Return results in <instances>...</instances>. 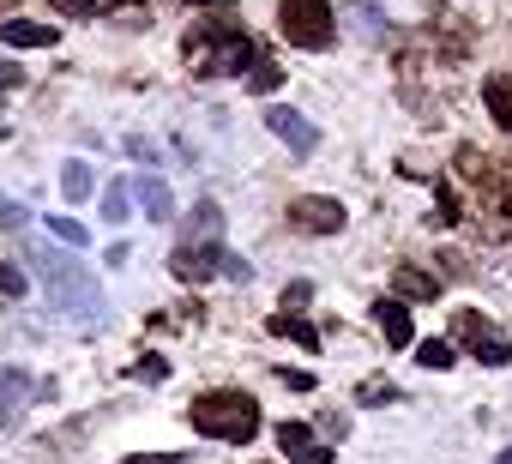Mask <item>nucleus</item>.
Here are the masks:
<instances>
[{"mask_svg":"<svg viewBox=\"0 0 512 464\" xmlns=\"http://www.w3.org/2000/svg\"><path fill=\"white\" fill-rule=\"evenodd\" d=\"M0 43H7V49H55L61 31L37 25V19H7V25H0Z\"/></svg>","mask_w":512,"mask_h":464,"instance_id":"9","label":"nucleus"},{"mask_svg":"<svg viewBox=\"0 0 512 464\" xmlns=\"http://www.w3.org/2000/svg\"><path fill=\"white\" fill-rule=\"evenodd\" d=\"M266 127H272V133H278V139H284L290 151H302V157H308V151L320 145V133H314V127H308V121H302L296 109H266Z\"/></svg>","mask_w":512,"mask_h":464,"instance_id":"8","label":"nucleus"},{"mask_svg":"<svg viewBox=\"0 0 512 464\" xmlns=\"http://www.w3.org/2000/svg\"><path fill=\"white\" fill-rule=\"evenodd\" d=\"M482 103H488V115L512 133V79L506 73H494V79H482Z\"/></svg>","mask_w":512,"mask_h":464,"instance_id":"14","label":"nucleus"},{"mask_svg":"<svg viewBox=\"0 0 512 464\" xmlns=\"http://www.w3.org/2000/svg\"><path fill=\"white\" fill-rule=\"evenodd\" d=\"M278 31L296 49H326L338 19H332V0H278Z\"/></svg>","mask_w":512,"mask_h":464,"instance_id":"2","label":"nucleus"},{"mask_svg":"<svg viewBox=\"0 0 512 464\" xmlns=\"http://www.w3.org/2000/svg\"><path fill=\"white\" fill-rule=\"evenodd\" d=\"M217 254H223L217 242H211V248L181 242V248H175V278H181V284H205V278H217Z\"/></svg>","mask_w":512,"mask_h":464,"instance_id":"7","label":"nucleus"},{"mask_svg":"<svg viewBox=\"0 0 512 464\" xmlns=\"http://www.w3.org/2000/svg\"><path fill=\"white\" fill-rule=\"evenodd\" d=\"M290 229H302V236H338V229H344V205L326 199V193L290 199Z\"/></svg>","mask_w":512,"mask_h":464,"instance_id":"4","label":"nucleus"},{"mask_svg":"<svg viewBox=\"0 0 512 464\" xmlns=\"http://www.w3.org/2000/svg\"><path fill=\"white\" fill-rule=\"evenodd\" d=\"M25 398H31V374L25 368H7V374H0V416H19L25 410Z\"/></svg>","mask_w":512,"mask_h":464,"instance_id":"12","label":"nucleus"},{"mask_svg":"<svg viewBox=\"0 0 512 464\" xmlns=\"http://www.w3.org/2000/svg\"><path fill=\"white\" fill-rule=\"evenodd\" d=\"M374 320H380V332H386V344H416V326H410V308L398 302V296H380L374 302Z\"/></svg>","mask_w":512,"mask_h":464,"instance_id":"10","label":"nucleus"},{"mask_svg":"<svg viewBox=\"0 0 512 464\" xmlns=\"http://www.w3.org/2000/svg\"><path fill=\"white\" fill-rule=\"evenodd\" d=\"M49 236L67 242V248H85V242H91V236H85V223H73V217H49Z\"/></svg>","mask_w":512,"mask_h":464,"instance_id":"19","label":"nucleus"},{"mask_svg":"<svg viewBox=\"0 0 512 464\" xmlns=\"http://www.w3.org/2000/svg\"><path fill=\"white\" fill-rule=\"evenodd\" d=\"M398 290H404V296H440V278H428V272H398Z\"/></svg>","mask_w":512,"mask_h":464,"instance_id":"20","label":"nucleus"},{"mask_svg":"<svg viewBox=\"0 0 512 464\" xmlns=\"http://www.w3.org/2000/svg\"><path fill=\"white\" fill-rule=\"evenodd\" d=\"M278 85H284V73H278V67L253 61V73H247V91H260V97H266V91H278Z\"/></svg>","mask_w":512,"mask_h":464,"instance_id":"21","label":"nucleus"},{"mask_svg":"<svg viewBox=\"0 0 512 464\" xmlns=\"http://www.w3.org/2000/svg\"><path fill=\"white\" fill-rule=\"evenodd\" d=\"M494 464H512V446H506V452H500V458H494Z\"/></svg>","mask_w":512,"mask_h":464,"instance_id":"30","label":"nucleus"},{"mask_svg":"<svg viewBox=\"0 0 512 464\" xmlns=\"http://www.w3.org/2000/svg\"><path fill=\"white\" fill-rule=\"evenodd\" d=\"M416 362H422V368H452L458 350H452L446 338H428V344H416Z\"/></svg>","mask_w":512,"mask_h":464,"instance_id":"18","label":"nucleus"},{"mask_svg":"<svg viewBox=\"0 0 512 464\" xmlns=\"http://www.w3.org/2000/svg\"><path fill=\"white\" fill-rule=\"evenodd\" d=\"M362 398H368V404H380V398L392 404V398H398V386H392V380H368V386H362Z\"/></svg>","mask_w":512,"mask_h":464,"instance_id":"24","label":"nucleus"},{"mask_svg":"<svg viewBox=\"0 0 512 464\" xmlns=\"http://www.w3.org/2000/svg\"><path fill=\"white\" fill-rule=\"evenodd\" d=\"M0 296H25V272L0 260Z\"/></svg>","mask_w":512,"mask_h":464,"instance_id":"22","label":"nucleus"},{"mask_svg":"<svg viewBox=\"0 0 512 464\" xmlns=\"http://www.w3.org/2000/svg\"><path fill=\"white\" fill-rule=\"evenodd\" d=\"M127 217H133V187L115 181V187L103 193V223H127Z\"/></svg>","mask_w":512,"mask_h":464,"instance_id":"17","label":"nucleus"},{"mask_svg":"<svg viewBox=\"0 0 512 464\" xmlns=\"http://www.w3.org/2000/svg\"><path fill=\"white\" fill-rule=\"evenodd\" d=\"M458 338L470 344V356H476L482 368H506V362H512V344H506V338H494L476 314H458Z\"/></svg>","mask_w":512,"mask_h":464,"instance_id":"5","label":"nucleus"},{"mask_svg":"<svg viewBox=\"0 0 512 464\" xmlns=\"http://www.w3.org/2000/svg\"><path fill=\"white\" fill-rule=\"evenodd\" d=\"M187 7H229V0H187Z\"/></svg>","mask_w":512,"mask_h":464,"instance_id":"29","label":"nucleus"},{"mask_svg":"<svg viewBox=\"0 0 512 464\" xmlns=\"http://www.w3.org/2000/svg\"><path fill=\"white\" fill-rule=\"evenodd\" d=\"M278 446L290 452V464H332V446H320L308 422H278Z\"/></svg>","mask_w":512,"mask_h":464,"instance_id":"6","label":"nucleus"},{"mask_svg":"<svg viewBox=\"0 0 512 464\" xmlns=\"http://www.w3.org/2000/svg\"><path fill=\"white\" fill-rule=\"evenodd\" d=\"M217 43L211 55H205V67L199 73H241V67H253V43H247V31H235V25H205L199 31V43Z\"/></svg>","mask_w":512,"mask_h":464,"instance_id":"3","label":"nucleus"},{"mask_svg":"<svg viewBox=\"0 0 512 464\" xmlns=\"http://www.w3.org/2000/svg\"><path fill=\"white\" fill-rule=\"evenodd\" d=\"M43 278H49L73 308H91V296H85V272H79V266H67V260H43Z\"/></svg>","mask_w":512,"mask_h":464,"instance_id":"11","label":"nucleus"},{"mask_svg":"<svg viewBox=\"0 0 512 464\" xmlns=\"http://www.w3.org/2000/svg\"><path fill=\"white\" fill-rule=\"evenodd\" d=\"M0 229H25V205L19 199H0Z\"/></svg>","mask_w":512,"mask_h":464,"instance_id":"23","label":"nucleus"},{"mask_svg":"<svg viewBox=\"0 0 512 464\" xmlns=\"http://www.w3.org/2000/svg\"><path fill=\"white\" fill-rule=\"evenodd\" d=\"M133 193H139V205H145V217H151V223H169V217H175V199H169V187H163L157 175H145Z\"/></svg>","mask_w":512,"mask_h":464,"instance_id":"13","label":"nucleus"},{"mask_svg":"<svg viewBox=\"0 0 512 464\" xmlns=\"http://www.w3.org/2000/svg\"><path fill=\"white\" fill-rule=\"evenodd\" d=\"M272 332H278V338H296L302 350H314V344H320V338H314V326H308L302 314H272Z\"/></svg>","mask_w":512,"mask_h":464,"instance_id":"15","label":"nucleus"},{"mask_svg":"<svg viewBox=\"0 0 512 464\" xmlns=\"http://www.w3.org/2000/svg\"><path fill=\"white\" fill-rule=\"evenodd\" d=\"M217 272H223V278H247V260H235V254L223 248V254H217Z\"/></svg>","mask_w":512,"mask_h":464,"instance_id":"26","label":"nucleus"},{"mask_svg":"<svg viewBox=\"0 0 512 464\" xmlns=\"http://www.w3.org/2000/svg\"><path fill=\"white\" fill-rule=\"evenodd\" d=\"M187 422L199 428V434H211V440H253L260 434V404H253L247 392H205V398H193L187 404Z\"/></svg>","mask_w":512,"mask_h":464,"instance_id":"1","label":"nucleus"},{"mask_svg":"<svg viewBox=\"0 0 512 464\" xmlns=\"http://www.w3.org/2000/svg\"><path fill=\"white\" fill-rule=\"evenodd\" d=\"M506 211H512V205H506Z\"/></svg>","mask_w":512,"mask_h":464,"instance_id":"32","label":"nucleus"},{"mask_svg":"<svg viewBox=\"0 0 512 464\" xmlns=\"http://www.w3.org/2000/svg\"><path fill=\"white\" fill-rule=\"evenodd\" d=\"M139 374H145V380H163V374H169V362H163V356H145V362H139Z\"/></svg>","mask_w":512,"mask_h":464,"instance_id":"27","label":"nucleus"},{"mask_svg":"<svg viewBox=\"0 0 512 464\" xmlns=\"http://www.w3.org/2000/svg\"><path fill=\"white\" fill-rule=\"evenodd\" d=\"M115 7H133V0H115Z\"/></svg>","mask_w":512,"mask_h":464,"instance_id":"31","label":"nucleus"},{"mask_svg":"<svg viewBox=\"0 0 512 464\" xmlns=\"http://www.w3.org/2000/svg\"><path fill=\"white\" fill-rule=\"evenodd\" d=\"M55 7H61L67 19H91V13H97V0H55Z\"/></svg>","mask_w":512,"mask_h":464,"instance_id":"25","label":"nucleus"},{"mask_svg":"<svg viewBox=\"0 0 512 464\" xmlns=\"http://www.w3.org/2000/svg\"><path fill=\"white\" fill-rule=\"evenodd\" d=\"M61 193L79 205V199H91V163H67L61 169Z\"/></svg>","mask_w":512,"mask_h":464,"instance_id":"16","label":"nucleus"},{"mask_svg":"<svg viewBox=\"0 0 512 464\" xmlns=\"http://www.w3.org/2000/svg\"><path fill=\"white\" fill-rule=\"evenodd\" d=\"M284 386H296V392H308V386H314V374H302V368H284Z\"/></svg>","mask_w":512,"mask_h":464,"instance_id":"28","label":"nucleus"}]
</instances>
